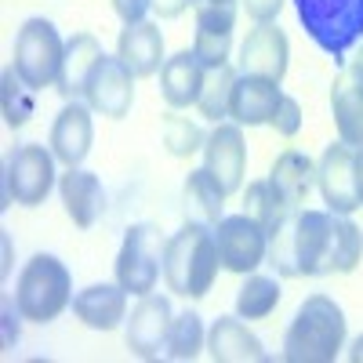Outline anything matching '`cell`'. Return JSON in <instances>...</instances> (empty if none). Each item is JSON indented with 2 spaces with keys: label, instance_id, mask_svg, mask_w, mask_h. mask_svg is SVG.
Segmentation results:
<instances>
[{
  "label": "cell",
  "instance_id": "cell-12",
  "mask_svg": "<svg viewBox=\"0 0 363 363\" xmlns=\"http://www.w3.org/2000/svg\"><path fill=\"white\" fill-rule=\"evenodd\" d=\"M203 167L211 178L222 186L225 196L244 189V171H247V142L240 124H215V131L203 142Z\"/></svg>",
  "mask_w": 363,
  "mask_h": 363
},
{
  "label": "cell",
  "instance_id": "cell-25",
  "mask_svg": "<svg viewBox=\"0 0 363 363\" xmlns=\"http://www.w3.org/2000/svg\"><path fill=\"white\" fill-rule=\"evenodd\" d=\"M269 182L287 207H301L316 186V164L306 153H298V149H287V153H280L277 164H272Z\"/></svg>",
  "mask_w": 363,
  "mask_h": 363
},
{
  "label": "cell",
  "instance_id": "cell-22",
  "mask_svg": "<svg viewBox=\"0 0 363 363\" xmlns=\"http://www.w3.org/2000/svg\"><path fill=\"white\" fill-rule=\"evenodd\" d=\"M58 193H62L66 215L73 218V225L91 229L99 222L102 207H106V189H102L99 174L80 171V167H66V174L58 178Z\"/></svg>",
  "mask_w": 363,
  "mask_h": 363
},
{
  "label": "cell",
  "instance_id": "cell-35",
  "mask_svg": "<svg viewBox=\"0 0 363 363\" xmlns=\"http://www.w3.org/2000/svg\"><path fill=\"white\" fill-rule=\"evenodd\" d=\"M284 4H287V0H244V8H247V15L255 22H272L284 11Z\"/></svg>",
  "mask_w": 363,
  "mask_h": 363
},
{
  "label": "cell",
  "instance_id": "cell-32",
  "mask_svg": "<svg viewBox=\"0 0 363 363\" xmlns=\"http://www.w3.org/2000/svg\"><path fill=\"white\" fill-rule=\"evenodd\" d=\"M203 131L196 120L189 116H178V113H167L164 116V145H167V153L171 157H193L203 149Z\"/></svg>",
  "mask_w": 363,
  "mask_h": 363
},
{
  "label": "cell",
  "instance_id": "cell-28",
  "mask_svg": "<svg viewBox=\"0 0 363 363\" xmlns=\"http://www.w3.org/2000/svg\"><path fill=\"white\" fill-rule=\"evenodd\" d=\"M280 306V280L277 277H251L236 291V316L240 320H265Z\"/></svg>",
  "mask_w": 363,
  "mask_h": 363
},
{
  "label": "cell",
  "instance_id": "cell-8",
  "mask_svg": "<svg viewBox=\"0 0 363 363\" xmlns=\"http://www.w3.org/2000/svg\"><path fill=\"white\" fill-rule=\"evenodd\" d=\"M55 186V153L37 142L18 145L11 160H8V174H4V196L8 203L18 207H37L48 200Z\"/></svg>",
  "mask_w": 363,
  "mask_h": 363
},
{
  "label": "cell",
  "instance_id": "cell-2",
  "mask_svg": "<svg viewBox=\"0 0 363 363\" xmlns=\"http://www.w3.org/2000/svg\"><path fill=\"white\" fill-rule=\"evenodd\" d=\"M222 269V255L215 244V229L200 225V222H186L174 236H167L164 247V280L167 291L178 298L200 301L218 280Z\"/></svg>",
  "mask_w": 363,
  "mask_h": 363
},
{
  "label": "cell",
  "instance_id": "cell-38",
  "mask_svg": "<svg viewBox=\"0 0 363 363\" xmlns=\"http://www.w3.org/2000/svg\"><path fill=\"white\" fill-rule=\"evenodd\" d=\"M349 359H352V363H363V335H356V338H352V349H349Z\"/></svg>",
  "mask_w": 363,
  "mask_h": 363
},
{
  "label": "cell",
  "instance_id": "cell-33",
  "mask_svg": "<svg viewBox=\"0 0 363 363\" xmlns=\"http://www.w3.org/2000/svg\"><path fill=\"white\" fill-rule=\"evenodd\" d=\"M269 128L277 131V135H284V138H294L301 131V106H298V99L284 95L280 106H277V113H272V120H269Z\"/></svg>",
  "mask_w": 363,
  "mask_h": 363
},
{
  "label": "cell",
  "instance_id": "cell-4",
  "mask_svg": "<svg viewBox=\"0 0 363 363\" xmlns=\"http://www.w3.org/2000/svg\"><path fill=\"white\" fill-rule=\"evenodd\" d=\"M73 301V277L55 255H33L15 284V309L29 323H51Z\"/></svg>",
  "mask_w": 363,
  "mask_h": 363
},
{
  "label": "cell",
  "instance_id": "cell-14",
  "mask_svg": "<svg viewBox=\"0 0 363 363\" xmlns=\"http://www.w3.org/2000/svg\"><path fill=\"white\" fill-rule=\"evenodd\" d=\"M287 58H291L287 33L277 22H258V29H251L244 48H240V73L269 77V80L280 84L284 73H287Z\"/></svg>",
  "mask_w": 363,
  "mask_h": 363
},
{
  "label": "cell",
  "instance_id": "cell-34",
  "mask_svg": "<svg viewBox=\"0 0 363 363\" xmlns=\"http://www.w3.org/2000/svg\"><path fill=\"white\" fill-rule=\"evenodd\" d=\"M149 8H153V0H113V11L120 15V22H124V26L142 22Z\"/></svg>",
  "mask_w": 363,
  "mask_h": 363
},
{
  "label": "cell",
  "instance_id": "cell-37",
  "mask_svg": "<svg viewBox=\"0 0 363 363\" xmlns=\"http://www.w3.org/2000/svg\"><path fill=\"white\" fill-rule=\"evenodd\" d=\"M356 193H359V203H363V142L356 145Z\"/></svg>",
  "mask_w": 363,
  "mask_h": 363
},
{
  "label": "cell",
  "instance_id": "cell-36",
  "mask_svg": "<svg viewBox=\"0 0 363 363\" xmlns=\"http://www.w3.org/2000/svg\"><path fill=\"white\" fill-rule=\"evenodd\" d=\"M189 4H193V0H153V11H157L160 18H178Z\"/></svg>",
  "mask_w": 363,
  "mask_h": 363
},
{
  "label": "cell",
  "instance_id": "cell-39",
  "mask_svg": "<svg viewBox=\"0 0 363 363\" xmlns=\"http://www.w3.org/2000/svg\"><path fill=\"white\" fill-rule=\"evenodd\" d=\"M359 62H363V51H359Z\"/></svg>",
  "mask_w": 363,
  "mask_h": 363
},
{
  "label": "cell",
  "instance_id": "cell-23",
  "mask_svg": "<svg viewBox=\"0 0 363 363\" xmlns=\"http://www.w3.org/2000/svg\"><path fill=\"white\" fill-rule=\"evenodd\" d=\"M203 73L207 66L196 58V51H178L171 55L164 69H160V95L171 109H189L200 99V87H203Z\"/></svg>",
  "mask_w": 363,
  "mask_h": 363
},
{
  "label": "cell",
  "instance_id": "cell-15",
  "mask_svg": "<svg viewBox=\"0 0 363 363\" xmlns=\"http://www.w3.org/2000/svg\"><path fill=\"white\" fill-rule=\"evenodd\" d=\"M171 301L164 294H145L131 320H128V349L138 356V359H157L164 352V342H167V330H171Z\"/></svg>",
  "mask_w": 363,
  "mask_h": 363
},
{
  "label": "cell",
  "instance_id": "cell-18",
  "mask_svg": "<svg viewBox=\"0 0 363 363\" xmlns=\"http://www.w3.org/2000/svg\"><path fill=\"white\" fill-rule=\"evenodd\" d=\"M280 99H284V91H280L277 80L240 73L236 77V87H233L229 116H233V124H240V128H262V124H269V120H272Z\"/></svg>",
  "mask_w": 363,
  "mask_h": 363
},
{
  "label": "cell",
  "instance_id": "cell-17",
  "mask_svg": "<svg viewBox=\"0 0 363 363\" xmlns=\"http://www.w3.org/2000/svg\"><path fill=\"white\" fill-rule=\"evenodd\" d=\"M330 116H335L338 138L349 145L363 142V62H349L335 87H330Z\"/></svg>",
  "mask_w": 363,
  "mask_h": 363
},
{
  "label": "cell",
  "instance_id": "cell-31",
  "mask_svg": "<svg viewBox=\"0 0 363 363\" xmlns=\"http://www.w3.org/2000/svg\"><path fill=\"white\" fill-rule=\"evenodd\" d=\"M0 106H4V120H8V128H26L29 124V116H33L37 102H33V87H29L15 66L4 69V87H0Z\"/></svg>",
  "mask_w": 363,
  "mask_h": 363
},
{
  "label": "cell",
  "instance_id": "cell-19",
  "mask_svg": "<svg viewBox=\"0 0 363 363\" xmlns=\"http://www.w3.org/2000/svg\"><path fill=\"white\" fill-rule=\"evenodd\" d=\"M73 313L91 330H116L128 320V291L120 284H91L73 298Z\"/></svg>",
  "mask_w": 363,
  "mask_h": 363
},
{
  "label": "cell",
  "instance_id": "cell-6",
  "mask_svg": "<svg viewBox=\"0 0 363 363\" xmlns=\"http://www.w3.org/2000/svg\"><path fill=\"white\" fill-rule=\"evenodd\" d=\"M62 58H66V44H62V37H58L55 22L29 18L18 29V37H15V62L11 66L33 91H44V87L58 84Z\"/></svg>",
  "mask_w": 363,
  "mask_h": 363
},
{
  "label": "cell",
  "instance_id": "cell-10",
  "mask_svg": "<svg viewBox=\"0 0 363 363\" xmlns=\"http://www.w3.org/2000/svg\"><path fill=\"white\" fill-rule=\"evenodd\" d=\"M316 189L335 215H352L356 207H363L356 193V145L338 138L323 149L316 160Z\"/></svg>",
  "mask_w": 363,
  "mask_h": 363
},
{
  "label": "cell",
  "instance_id": "cell-16",
  "mask_svg": "<svg viewBox=\"0 0 363 363\" xmlns=\"http://www.w3.org/2000/svg\"><path fill=\"white\" fill-rule=\"evenodd\" d=\"M91 106L84 102H66L62 113L55 116L51 128V153L58 164L66 167H80L91 153V142H95V124H91Z\"/></svg>",
  "mask_w": 363,
  "mask_h": 363
},
{
  "label": "cell",
  "instance_id": "cell-7",
  "mask_svg": "<svg viewBox=\"0 0 363 363\" xmlns=\"http://www.w3.org/2000/svg\"><path fill=\"white\" fill-rule=\"evenodd\" d=\"M164 247L167 240L153 225H131L124 236V247L116 255V284L138 298L153 294L164 269Z\"/></svg>",
  "mask_w": 363,
  "mask_h": 363
},
{
  "label": "cell",
  "instance_id": "cell-27",
  "mask_svg": "<svg viewBox=\"0 0 363 363\" xmlns=\"http://www.w3.org/2000/svg\"><path fill=\"white\" fill-rule=\"evenodd\" d=\"M236 69L225 62V66H211L203 73V87H200V99H196V109L222 124V116H229V102H233V87H236Z\"/></svg>",
  "mask_w": 363,
  "mask_h": 363
},
{
  "label": "cell",
  "instance_id": "cell-29",
  "mask_svg": "<svg viewBox=\"0 0 363 363\" xmlns=\"http://www.w3.org/2000/svg\"><path fill=\"white\" fill-rule=\"evenodd\" d=\"M207 349V330H203V320L196 313H182L171 320V330H167V342H164V352L167 359H196L200 352Z\"/></svg>",
  "mask_w": 363,
  "mask_h": 363
},
{
  "label": "cell",
  "instance_id": "cell-9",
  "mask_svg": "<svg viewBox=\"0 0 363 363\" xmlns=\"http://www.w3.org/2000/svg\"><path fill=\"white\" fill-rule=\"evenodd\" d=\"M215 244L222 255V269L247 277L269 258V233L251 215H225L215 225Z\"/></svg>",
  "mask_w": 363,
  "mask_h": 363
},
{
  "label": "cell",
  "instance_id": "cell-13",
  "mask_svg": "<svg viewBox=\"0 0 363 363\" xmlns=\"http://www.w3.org/2000/svg\"><path fill=\"white\" fill-rule=\"evenodd\" d=\"M84 99L95 113H102L109 120H124L131 113V102H135V73L124 66V58L106 55L95 66V73H91Z\"/></svg>",
  "mask_w": 363,
  "mask_h": 363
},
{
  "label": "cell",
  "instance_id": "cell-30",
  "mask_svg": "<svg viewBox=\"0 0 363 363\" xmlns=\"http://www.w3.org/2000/svg\"><path fill=\"white\" fill-rule=\"evenodd\" d=\"M287 211H294V207H287V203L280 200V193L272 189L269 178H258V182H251V186L244 189V215H251L255 222H262L265 233L277 225Z\"/></svg>",
  "mask_w": 363,
  "mask_h": 363
},
{
  "label": "cell",
  "instance_id": "cell-1",
  "mask_svg": "<svg viewBox=\"0 0 363 363\" xmlns=\"http://www.w3.org/2000/svg\"><path fill=\"white\" fill-rule=\"evenodd\" d=\"M363 258V229L335 211H287L269 229V265L280 277H327L352 272Z\"/></svg>",
  "mask_w": 363,
  "mask_h": 363
},
{
  "label": "cell",
  "instance_id": "cell-11",
  "mask_svg": "<svg viewBox=\"0 0 363 363\" xmlns=\"http://www.w3.org/2000/svg\"><path fill=\"white\" fill-rule=\"evenodd\" d=\"M193 8H196V37H193L196 58L207 69L225 66L236 29V0H193Z\"/></svg>",
  "mask_w": 363,
  "mask_h": 363
},
{
  "label": "cell",
  "instance_id": "cell-5",
  "mask_svg": "<svg viewBox=\"0 0 363 363\" xmlns=\"http://www.w3.org/2000/svg\"><path fill=\"white\" fill-rule=\"evenodd\" d=\"M298 22L320 51L345 62L349 51L363 40V0H291Z\"/></svg>",
  "mask_w": 363,
  "mask_h": 363
},
{
  "label": "cell",
  "instance_id": "cell-24",
  "mask_svg": "<svg viewBox=\"0 0 363 363\" xmlns=\"http://www.w3.org/2000/svg\"><path fill=\"white\" fill-rule=\"evenodd\" d=\"M106 58L99 37L91 33H77L69 44H66V58H62V73H58V95H62L66 102H77L84 91H87V80L91 73H95V66Z\"/></svg>",
  "mask_w": 363,
  "mask_h": 363
},
{
  "label": "cell",
  "instance_id": "cell-26",
  "mask_svg": "<svg viewBox=\"0 0 363 363\" xmlns=\"http://www.w3.org/2000/svg\"><path fill=\"white\" fill-rule=\"evenodd\" d=\"M182 200H186V215L189 222H200V225H211L215 229L225 215H222V207H225V193L215 178H211L207 167L200 171H189L186 178V186H182Z\"/></svg>",
  "mask_w": 363,
  "mask_h": 363
},
{
  "label": "cell",
  "instance_id": "cell-20",
  "mask_svg": "<svg viewBox=\"0 0 363 363\" xmlns=\"http://www.w3.org/2000/svg\"><path fill=\"white\" fill-rule=\"evenodd\" d=\"M116 55L124 58V66L135 77H153L157 69H164V33L160 26L153 22H131L120 29V40H116Z\"/></svg>",
  "mask_w": 363,
  "mask_h": 363
},
{
  "label": "cell",
  "instance_id": "cell-21",
  "mask_svg": "<svg viewBox=\"0 0 363 363\" xmlns=\"http://www.w3.org/2000/svg\"><path fill=\"white\" fill-rule=\"evenodd\" d=\"M207 356L215 363H262L269 359L262 342L247 330L240 316H218L207 330Z\"/></svg>",
  "mask_w": 363,
  "mask_h": 363
},
{
  "label": "cell",
  "instance_id": "cell-3",
  "mask_svg": "<svg viewBox=\"0 0 363 363\" xmlns=\"http://www.w3.org/2000/svg\"><path fill=\"white\" fill-rule=\"evenodd\" d=\"M345 345V313L335 298L309 294L298 306L287 335L284 359L287 363H330Z\"/></svg>",
  "mask_w": 363,
  "mask_h": 363
}]
</instances>
